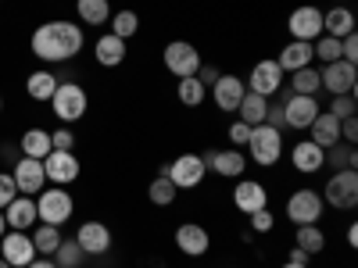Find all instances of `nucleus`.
I'll list each match as a JSON object with an SVG mask.
<instances>
[{"label":"nucleus","instance_id":"a211bd4d","mask_svg":"<svg viewBox=\"0 0 358 268\" xmlns=\"http://www.w3.org/2000/svg\"><path fill=\"white\" fill-rule=\"evenodd\" d=\"M244 94H248V82L241 75H219L212 82V100L222 111H236V107H241V100H244Z\"/></svg>","mask_w":358,"mask_h":268},{"label":"nucleus","instance_id":"58836bf2","mask_svg":"<svg viewBox=\"0 0 358 268\" xmlns=\"http://www.w3.org/2000/svg\"><path fill=\"white\" fill-rule=\"evenodd\" d=\"M312 54L319 57L322 65H334V61H341V40H337V36H326V33H322V36H319V40L312 43Z\"/></svg>","mask_w":358,"mask_h":268},{"label":"nucleus","instance_id":"a878e982","mask_svg":"<svg viewBox=\"0 0 358 268\" xmlns=\"http://www.w3.org/2000/svg\"><path fill=\"white\" fill-rule=\"evenodd\" d=\"M322 33L326 36H337V40H344L348 33H355L351 8H330V11H322Z\"/></svg>","mask_w":358,"mask_h":268},{"label":"nucleus","instance_id":"8fccbe9b","mask_svg":"<svg viewBox=\"0 0 358 268\" xmlns=\"http://www.w3.org/2000/svg\"><path fill=\"white\" fill-rule=\"evenodd\" d=\"M29 268H57V265H54V258H36Z\"/></svg>","mask_w":358,"mask_h":268},{"label":"nucleus","instance_id":"c85d7f7f","mask_svg":"<svg viewBox=\"0 0 358 268\" xmlns=\"http://www.w3.org/2000/svg\"><path fill=\"white\" fill-rule=\"evenodd\" d=\"M54 89H57V75L47 72V68H40V72H33V75L25 79V94L33 97V100H50Z\"/></svg>","mask_w":358,"mask_h":268},{"label":"nucleus","instance_id":"4c0bfd02","mask_svg":"<svg viewBox=\"0 0 358 268\" xmlns=\"http://www.w3.org/2000/svg\"><path fill=\"white\" fill-rule=\"evenodd\" d=\"M83 258H86V254H83V247H79L76 240H62V247L54 251V265H57V268H79Z\"/></svg>","mask_w":358,"mask_h":268},{"label":"nucleus","instance_id":"4468645a","mask_svg":"<svg viewBox=\"0 0 358 268\" xmlns=\"http://www.w3.org/2000/svg\"><path fill=\"white\" fill-rule=\"evenodd\" d=\"M43 172H47V179L54 186H69V183L79 179V158L72 151H50L43 158Z\"/></svg>","mask_w":358,"mask_h":268},{"label":"nucleus","instance_id":"c9c22d12","mask_svg":"<svg viewBox=\"0 0 358 268\" xmlns=\"http://www.w3.org/2000/svg\"><path fill=\"white\" fill-rule=\"evenodd\" d=\"M111 33L118 36V40H129V36H136V29H140V15L136 11H111Z\"/></svg>","mask_w":358,"mask_h":268},{"label":"nucleus","instance_id":"4be33fe9","mask_svg":"<svg viewBox=\"0 0 358 268\" xmlns=\"http://www.w3.org/2000/svg\"><path fill=\"white\" fill-rule=\"evenodd\" d=\"M4 222H8V229H18V232H29L40 218H36V200L33 197H15L8 207H4Z\"/></svg>","mask_w":358,"mask_h":268},{"label":"nucleus","instance_id":"864d4df0","mask_svg":"<svg viewBox=\"0 0 358 268\" xmlns=\"http://www.w3.org/2000/svg\"><path fill=\"white\" fill-rule=\"evenodd\" d=\"M283 268H308V265H294V261H287V265H283Z\"/></svg>","mask_w":358,"mask_h":268},{"label":"nucleus","instance_id":"f03ea898","mask_svg":"<svg viewBox=\"0 0 358 268\" xmlns=\"http://www.w3.org/2000/svg\"><path fill=\"white\" fill-rule=\"evenodd\" d=\"M319 197H322V204H330L334 211H351V207L358 204V172L355 168L334 172L330 179H326Z\"/></svg>","mask_w":358,"mask_h":268},{"label":"nucleus","instance_id":"423d86ee","mask_svg":"<svg viewBox=\"0 0 358 268\" xmlns=\"http://www.w3.org/2000/svg\"><path fill=\"white\" fill-rule=\"evenodd\" d=\"M165 175L172 179L176 190H194V186H201L204 175H208L204 154H179L172 165H165Z\"/></svg>","mask_w":358,"mask_h":268},{"label":"nucleus","instance_id":"7c9ffc66","mask_svg":"<svg viewBox=\"0 0 358 268\" xmlns=\"http://www.w3.org/2000/svg\"><path fill=\"white\" fill-rule=\"evenodd\" d=\"M176 97H179V104H183V107H201V104H204V97H208V86H204L197 75H190V79H179Z\"/></svg>","mask_w":358,"mask_h":268},{"label":"nucleus","instance_id":"ddd939ff","mask_svg":"<svg viewBox=\"0 0 358 268\" xmlns=\"http://www.w3.org/2000/svg\"><path fill=\"white\" fill-rule=\"evenodd\" d=\"M283 79H287V72L276 65V57H262V61L251 68V94H262V97H273V94H280V86H283Z\"/></svg>","mask_w":358,"mask_h":268},{"label":"nucleus","instance_id":"49530a36","mask_svg":"<svg viewBox=\"0 0 358 268\" xmlns=\"http://www.w3.org/2000/svg\"><path fill=\"white\" fill-rule=\"evenodd\" d=\"M265 126H273V129H280V133L287 129V122H283V107H280V104H276V107L268 104V111H265Z\"/></svg>","mask_w":358,"mask_h":268},{"label":"nucleus","instance_id":"473e14b6","mask_svg":"<svg viewBox=\"0 0 358 268\" xmlns=\"http://www.w3.org/2000/svg\"><path fill=\"white\" fill-rule=\"evenodd\" d=\"M76 11H79V22L86 25H104L111 18L108 0H76Z\"/></svg>","mask_w":358,"mask_h":268},{"label":"nucleus","instance_id":"3c124183","mask_svg":"<svg viewBox=\"0 0 358 268\" xmlns=\"http://www.w3.org/2000/svg\"><path fill=\"white\" fill-rule=\"evenodd\" d=\"M355 244H358V229L351 225V229H348V247H355Z\"/></svg>","mask_w":358,"mask_h":268},{"label":"nucleus","instance_id":"c756f323","mask_svg":"<svg viewBox=\"0 0 358 268\" xmlns=\"http://www.w3.org/2000/svg\"><path fill=\"white\" fill-rule=\"evenodd\" d=\"M47 154H50V133H47V129H29V133H22V158L43 161Z\"/></svg>","mask_w":358,"mask_h":268},{"label":"nucleus","instance_id":"f8f14e48","mask_svg":"<svg viewBox=\"0 0 358 268\" xmlns=\"http://www.w3.org/2000/svg\"><path fill=\"white\" fill-rule=\"evenodd\" d=\"M319 82L330 97L337 94H355V82H358V68L351 61H334V65H322L319 68Z\"/></svg>","mask_w":358,"mask_h":268},{"label":"nucleus","instance_id":"20e7f679","mask_svg":"<svg viewBox=\"0 0 358 268\" xmlns=\"http://www.w3.org/2000/svg\"><path fill=\"white\" fill-rule=\"evenodd\" d=\"M248 147H251V161H255V165L273 168V165L283 158V133L273 129V126H265V122H262V126H251Z\"/></svg>","mask_w":358,"mask_h":268},{"label":"nucleus","instance_id":"ea45409f","mask_svg":"<svg viewBox=\"0 0 358 268\" xmlns=\"http://www.w3.org/2000/svg\"><path fill=\"white\" fill-rule=\"evenodd\" d=\"M326 111L337 114V118H351V114H355V94H337Z\"/></svg>","mask_w":358,"mask_h":268},{"label":"nucleus","instance_id":"0eeeda50","mask_svg":"<svg viewBox=\"0 0 358 268\" xmlns=\"http://www.w3.org/2000/svg\"><path fill=\"white\" fill-rule=\"evenodd\" d=\"M0 258H4L11 268H29L40 254L33 247V236L29 232H18V229H8L4 236H0Z\"/></svg>","mask_w":358,"mask_h":268},{"label":"nucleus","instance_id":"a19ab883","mask_svg":"<svg viewBox=\"0 0 358 268\" xmlns=\"http://www.w3.org/2000/svg\"><path fill=\"white\" fill-rule=\"evenodd\" d=\"M18 197V186H15V175L11 172H0V211Z\"/></svg>","mask_w":358,"mask_h":268},{"label":"nucleus","instance_id":"6ab92c4d","mask_svg":"<svg viewBox=\"0 0 358 268\" xmlns=\"http://www.w3.org/2000/svg\"><path fill=\"white\" fill-rule=\"evenodd\" d=\"M233 204H236V211L255 215V211H262V207H268V193H265V186L258 183V179H236Z\"/></svg>","mask_w":358,"mask_h":268},{"label":"nucleus","instance_id":"7ed1b4c3","mask_svg":"<svg viewBox=\"0 0 358 268\" xmlns=\"http://www.w3.org/2000/svg\"><path fill=\"white\" fill-rule=\"evenodd\" d=\"M72 211H76V204H72V193L65 186L40 190V197H36V218L43 225H57V229H62L72 218Z\"/></svg>","mask_w":358,"mask_h":268},{"label":"nucleus","instance_id":"39448f33","mask_svg":"<svg viewBox=\"0 0 358 268\" xmlns=\"http://www.w3.org/2000/svg\"><path fill=\"white\" fill-rule=\"evenodd\" d=\"M47 104L54 107V114L62 118V122H79V118L86 114V107H90V97H86V89L79 82H57L54 97Z\"/></svg>","mask_w":358,"mask_h":268},{"label":"nucleus","instance_id":"f704fd0d","mask_svg":"<svg viewBox=\"0 0 358 268\" xmlns=\"http://www.w3.org/2000/svg\"><path fill=\"white\" fill-rule=\"evenodd\" d=\"M326 165H334V172L341 168H355L358 165V151H355V143H334L330 151H326Z\"/></svg>","mask_w":358,"mask_h":268},{"label":"nucleus","instance_id":"e433bc0d","mask_svg":"<svg viewBox=\"0 0 358 268\" xmlns=\"http://www.w3.org/2000/svg\"><path fill=\"white\" fill-rule=\"evenodd\" d=\"M294 240H297L294 247H301L308 258H312V254H319V251L326 247V236H322V229H319V225H297V236H294Z\"/></svg>","mask_w":358,"mask_h":268},{"label":"nucleus","instance_id":"412c9836","mask_svg":"<svg viewBox=\"0 0 358 268\" xmlns=\"http://www.w3.org/2000/svg\"><path fill=\"white\" fill-rule=\"evenodd\" d=\"M290 165L301 175H315V172L326 168V151L319 143H312V140H301V143L290 147Z\"/></svg>","mask_w":358,"mask_h":268},{"label":"nucleus","instance_id":"1a4fd4ad","mask_svg":"<svg viewBox=\"0 0 358 268\" xmlns=\"http://www.w3.org/2000/svg\"><path fill=\"white\" fill-rule=\"evenodd\" d=\"M283 122L287 129H308L315 122V114L322 111V104L315 97H305V94H290L287 89V97H283Z\"/></svg>","mask_w":358,"mask_h":268},{"label":"nucleus","instance_id":"dca6fc26","mask_svg":"<svg viewBox=\"0 0 358 268\" xmlns=\"http://www.w3.org/2000/svg\"><path fill=\"white\" fill-rule=\"evenodd\" d=\"M11 175H15V186H18V193H22V197H29V193H40V190L47 186L43 161H36V158H18Z\"/></svg>","mask_w":358,"mask_h":268},{"label":"nucleus","instance_id":"2f4dec72","mask_svg":"<svg viewBox=\"0 0 358 268\" xmlns=\"http://www.w3.org/2000/svg\"><path fill=\"white\" fill-rule=\"evenodd\" d=\"M322 89V82H319V68H297V72H290V94H305V97H315Z\"/></svg>","mask_w":358,"mask_h":268},{"label":"nucleus","instance_id":"5701e85b","mask_svg":"<svg viewBox=\"0 0 358 268\" xmlns=\"http://www.w3.org/2000/svg\"><path fill=\"white\" fill-rule=\"evenodd\" d=\"M308 140L319 143L322 151H330L334 143H341V118L330 114V111H319V114H315V122L308 126Z\"/></svg>","mask_w":358,"mask_h":268},{"label":"nucleus","instance_id":"09e8293b","mask_svg":"<svg viewBox=\"0 0 358 268\" xmlns=\"http://www.w3.org/2000/svg\"><path fill=\"white\" fill-rule=\"evenodd\" d=\"M287 261H294V265H308V254H305L301 247H294V251L287 254Z\"/></svg>","mask_w":358,"mask_h":268},{"label":"nucleus","instance_id":"79ce46f5","mask_svg":"<svg viewBox=\"0 0 358 268\" xmlns=\"http://www.w3.org/2000/svg\"><path fill=\"white\" fill-rule=\"evenodd\" d=\"M76 147V133L72 129H54L50 133V151H72Z\"/></svg>","mask_w":358,"mask_h":268},{"label":"nucleus","instance_id":"c03bdc74","mask_svg":"<svg viewBox=\"0 0 358 268\" xmlns=\"http://www.w3.org/2000/svg\"><path fill=\"white\" fill-rule=\"evenodd\" d=\"M248 140H251V126L236 118V122L229 126V143H233V147H248Z\"/></svg>","mask_w":358,"mask_h":268},{"label":"nucleus","instance_id":"b1692460","mask_svg":"<svg viewBox=\"0 0 358 268\" xmlns=\"http://www.w3.org/2000/svg\"><path fill=\"white\" fill-rule=\"evenodd\" d=\"M312 61H315V54H312V43H305V40H290V43L280 50V57H276V65H280L283 72L308 68Z\"/></svg>","mask_w":358,"mask_h":268},{"label":"nucleus","instance_id":"cd10ccee","mask_svg":"<svg viewBox=\"0 0 358 268\" xmlns=\"http://www.w3.org/2000/svg\"><path fill=\"white\" fill-rule=\"evenodd\" d=\"M265 111H268V97H262V94H244V100H241V107H236V114H241V122H248V126H262L265 122Z\"/></svg>","mask_w":358,"mask_h":268},{"label":"nucleus","instance_id":"f3484780","mask_svg":"<svg viewBox=\"0 0 358 268\" xmlns=\"http://www.w3.org/2000/svg\"><path fill=\"white\" fill-rule=\"evenodd\" d=\"M176 247L187 258H204L208 251H212V236H208V229L197 225V222H183L176 229Z\"/></svg>","mask_w":358,"mask_h":268},{"label":"nucleus","instance_id":"72a5a7b5","mask_svg":"<svg viewBox=\"0 0 358 268\" xmlns=\"http://www.w3.org/2000/svg\"><path fill=\"white\" fill-rule=\"evenodd\" d=\"M176 193H179V190L172 186V179L165 175V168L155 175V183L147 186V197H151V204H158V207H169V204L176 200Z\"/></svg>","mask_w":358,"mask_h":268},{"label":"nucleus","instance_id":"9d476101","mask_svg":"<svg viewBox=\"0 0 358 268\" xmlns=\"http://www.w3.org/2000/svg\"><path fill=\"white\" fill-rule=\"evenodd\" d=\"M322 207L326 204H322V197L315 190H294L287 197V218L294 225H315L322 218Z\"/></svg>","mask_w":358,"mask_h":268},{"label":"nucleus","instance_id":"f257e3e1","mask_svg":"<svg viewBox=\"0 0 358 268\" xmlns=\"http://www.w3.org/2000/svg\"><path fill=\"white\" fill-rule=\"evenodd\" d=\"M83 43H86V36H83V29L76 22H43V25L33 29V40H29L33 54L47 65L72 61V57L83 50Z\"/></svg>","mask_w":358,"mask_h":268},{"label":"nucleus","instance_id":"9b49d317","mask_svg":"<svg viewBox=\"0 0 358 268\" xmlns=\"http://www.w3.org/2000/svg\"><path fill=\"white\" fill-rule=\"evenodd\" d=\"M287 29H290V36L294 40H305V43H315L322 36V11L315 4H301V8H294L290 18H287Z\"/></svg>","mask_w":358,"mask_h":268},{"label":"nucleus","instance_id":"2eb2a0df","mask_svg":"<svg viewBox=\"0 0 358 268\" xmlns=\"http://www.w3.org/2000/svg\"><path fill=\"white\" fill-rule=\"evenodd\" d=\"M204 165L212 168L215 175L222 179H244L248 172V158L241 147H229V151H212V154H204Z\"/></svg>","mask_w":358,"mask_h":268},{"label":"nucleus","instance_id":"393cba45","mask_svg":"<svg viewBox=\"0 0 358 268\" xmlns=\"http://www.w3.org/2000/svg\"><path fill=\"white\" fill-rule=\"evenodd\" d=\"M94 57H97V65H104V68H118L126 61V40H118L115 33H104L94 43Z\"/></svg>","mask_w":358,"mask_h":268},{"label":"nucleus","instance_id":"6e6d98bb","mask_svg":"<svg viewBox=\"0 0 358 268\" xmlns=\"http://www.w3.org/2000/svg\"><path fill=\"white\" fill-rule=\"evenodd\" d=\"M0 111H4V97H0Z\"/></svg>","mask_w":358,"mask_h":268},{"label":"nucleus","instance_id":"aec40b11","mask_svg":"<svg viewBox=\"0 0 358 268\" xmlns=\"http://www.w3.org/2000/svg\"><path fill=\"white\" fill-rule=\"evenodd\" d=\"M76 244L83 247V254L90 258H101L111 251V229L104 222H83L79 225V236H76Z\"/></svg>","mask_w":358,"mask_h":268},{"label":"nucleus","instance_id":"de8ad7c7","mask_svg":"<svg viewBox=\"0 0 358 268\" xmlns=\"http://www.w3.org/2000/svg\"><path fill=\"white\" fill-rule=\"evenodd\" d=\"M197 79H201L204 86H212V82L219 79V68H215V65H201V68H197Z\"/></svg>","mask_w":358,"mask_h":268},{"label":"nucleus","instance_id":"6e6552de","mask_svg":"<svg viewBox=\"0 0 358 268\" xmlns=\"http://www.w3.org/2000/svg\"><path fill=\"white\" fill-rule=\"evenodd\" d=\"M165 68H169L176 79H190V75H197V68H201V54H197V47L187 43V40H172V43H165Z\"/></svg>","mask_w":358,"mask_h":268},{"label":"nucleus","instance_id":"bb28decb","mask_svg":"<svg viewBox=\"0 0 358 268\" xmlns=\"http://www.w3.org/2000/svg\"><path fill=\"white\" fill-rule=\"evenodd\" d=\"M29 236H33V247H36L40 258H54V251L62 247V240H65L62 229H57V225H43V222L29 232Z\"/></svg>","mask_w":358,"mask_h":268},{"label":"nucleus","instance_id":"37998d69","mask_svg":"<svg viewBox=\"0 0 358 268\" xmlns=\"http://www.w3.org/2000/svg\"><path fill=\"white\" fill-rule=\"evenodd\" d=\"M251 218V232H273V211L268 207H262V211H255V215H248Z\"/></svg>","mask_w":358,"mask_h":268},{"label":"nucleus","instance_id":"603ef678","mask_svg":"<svg viewBox=\"0 0 358 268\" xmlns=\"http://www.w3.org/2000/svg\"><path fill=\"white\" fill-rule=\"evenodd\" d=\"M8 232V222H4V211H0V236H4Z\"/></svg>","mask_w":358,"mask_h":268},{"label":"nucleus","instance_id":"5fc2aeb1","mask_svg":"<svg viewBox=\"0 0 358 268\" xmlns=\"http://www.w3.org/2000/svg\"><path fill=\"white\" fill-rule=\"evenodd\" d=\"M0 268H11V265H8V261H4V258H0Z\"/></svg>","mask_w":358,"mask_h":268},{"label":"nucleus","instance_id":"a18cd8bd","mask_svg":"<svg viewBox=\"0 0 358 268\" xmlns=\"http://www.w3.org/2000/svg\"><path fill=\"white\" fill-rule=\"evenodd\" d=\"M341 140L344 143H358V118H341Z\"/></svg>","mask_w":358,"mask_h":268}]
</instances>
